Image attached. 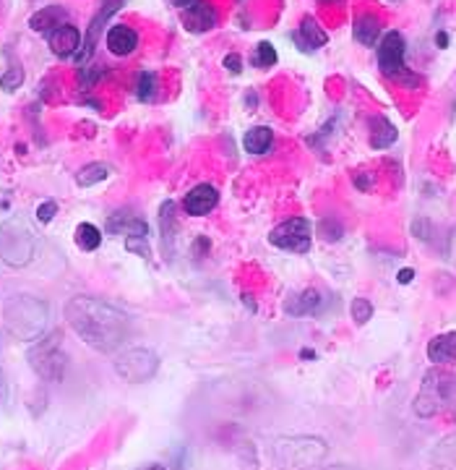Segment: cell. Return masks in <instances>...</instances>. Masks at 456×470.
Instances as JSON below:
<instances>
[{
	"mask_svg": "<svg viewBox=\"0 0 456 470\" xmlns=\"http://www.w3.org/2000/svg\"><path fill=\"white\" fill-rule=\"evenodd\" d=\"M183 24L188 32L204 34L216 26V11L211 9V3H206V0H196V3H191L183 11Z\"/></svg>",
	"mask_w": 456,
	"mask_h": 470,
	"instance_id": "obj_11",
	"label": "cell"
},
{
	"mask_svg": "<svg viewBox=\"0 0 456 470\" xmlns=\"http://www.w3.org/2000/svg\"><path fill=\"white\" fill-rule=\"evenodd\" d=\"M250 63L256 65V68H272L277 63V50H274L272 42H258L253 55H250Z\"/></svg>",
	"mask_w": 456,
	"mask_h": 470,
	"instance_id": "obj_24",
	"label": "cell"
},
{
	"mask_svg": "<svg viewBox=\"0 0 456 470\" xmlns=\"http://www.w3.org/2000/svg\"><path fill=\"white\" fill-rule=\"evenodd\" d=\"M55 214H57V204L55 202H45V204L37 207V219H40V222H50Z\"/></svg>",
	"mask_w": 456,
	"mask_h": 470,
	"instance_id": "obj_28",
	"label": "cell"
},
{
	"mask_svg": "<svg viewBox=\"0 0 456 470\" xmlns=\"http://www.w3.org/2000/svg\"><path fill=\"white\" fill-rule=\"evenodd\" d=\"M65 322L96 353H115L130 334L128 314L91 295H73L65 303Z\"/></svg>",
	"mask_w": 456,
	"mask_h": 470,
	"instance_id": "obj_1",
	"label": "cell"
},
{
	"mask_svg": "<svg viewBox=\"0 0 456 470\" xmlns=\"http://www.w3.org/2000/svg\"><path fill=\"white\" fill-rule=\"evenodd\" d=\"M272 141H274V133H272V129H266V126H253V129L243 136V146H245V152H250V154L269 152Z\"/></svg>",
	"mask_w": 456,
	"mask_h": 470,
	"instance_id": "obj_21",
	"label": "cell"
},
{
	"mask_svg": "<svg viewBox=\"0 0 456 470\" xmlns=\"http://www.w3.org/2000/svg\"><path fill=\"white\" fill-rule=\"evenodd\" d=\"M34 373L45 381H60L65 373V353L60 350V334H50L29 350Z\"/></svg>",
	"mask_w": 456,
	"mask_h": 470,
	"instance_id": "obj_7",
	"label": "cell"
},
{
	"mask_svg": "<svg viewBox=\"0 0 456 470\" xmlns=\"http://www.w3.org/2000/svg\"><path fill=\"white\" fill-rule=\"evenodd\" d=\"M115 373L128 384H144L160 371V356L149 348H130L115 358Z\"/></svg>",
	"mask_w": 456,
	"mask_h": 470,
	"instance_id": "obj_6",
	"label": "cell"
},
{
	"mask_svg": "<svg viewBox=\"0 0 456 470\" xmlns=\"http://www.w3.org/2000/svg\"><path fill=\"white\" fill-rule=\"evenodd\" d=\"M297 40H300L303 50H308V53H311V50H318V48H323V45H326L328 34L321 29L316 18L305 16L303 24H300V32H297Z\"/></svg>",
	"mask_w": 456,
	"mask_h": 470,
	"instance_id": "obj_20",
	"label": "cell"
},
{
	"mask_svg": "<svg viewBox=\"0 0 456 470\" xmlns=\"http://www.w3.org/2000/svg\"><path fill=\"white\" fill-rule=\"evenodd\" d=\"M323 306V298H321L318 290H305L300 295H292V298L284 303V311L289 317H311L316 311H321Z\"/></svg>",
	"mask_w": 456,
	"mask_h": 470,
	"instance_id": "obj_16",
	"label": "cell"
},
{
	"mask_svg": "<svg viewBox=\"0 0 456 470\" xmlns=\"http://www.w3.org/2000/svg\"><path fill=\"white\" fill-rule=\"evenodd\" d=\"M456 405V376L440 368H433L423 376L420 392L415 398V413L420 418H433Z\"/></svg>",
	"mask_w": 456,
	"mask_h": 470,
	"instance_id": "obj_4",
	"label": "cell"
},
{
	"mask_svg": "<svg viewBox=\"0 0 456 470\" xmlns=\"http://www.w3.org/2000/svg\"><path fill=\"white\" fill-rule=\"evenodd\" d=\"M21 84H24V68H18V65H11L9 71L0 76V87L6 92H16Z\"/></svg>",
	"mask_w": 456,
	"mask_h": 470,
	"instance_id": "obj_27",
	"label": "cell"
},
{
	"mask_svg": "<svg viewBox=\"0 0 456 470\" xmlns=\"http://www.w3.org/2000/svg\"><path fill=\"white\" fill-rule=\"evenodd\" d=\"M136 470H167V468L160 465V462H152V465H141V468H136Z\"/></svg>",
	"mask_w": 456,
	"mask_h": 470,
	"instance_id": "obj_33",
	"label": "cell"
},
{
	"mask_svg": "<svg viewBox=\"0 0 456 470\" xmlns=\"http://www.w3.org/2000/svg\"><path fill=\"white\" fill-rule=\"evenodd\" d=\"M102 244V233H99V227L91 225V222H81L76 227V246H79L81 251H96Z\"/></svg>",
	"mask_w": 456,
	"mask_h": 470,
	"instance_id": "obj_23",
	"label": "cell"
},
{
	"mask_svg": "<svg viewBox=\"0 0 456 470\" xmlns=\"http://www.w3.org/2000/svg\"><path fill=\"white\" fill-rule=\"evenodd\" d=\"M68 24V11L63 9V6H45V9H40L37 13H32V18H29V26H32L34 32H52V29H57V26Z\"/></svg>",
	"mask_w": 456,
	"mask_h": 470,
	"instance_id": "obj_14",
	"label": "cell"
},
{
	"mask_svg": "<svg viewBox=\"0 0 456 470\" xmlns=\"http://www.w3.org/2000/svg\"><path fill=\"white\" fill-rule=\"evenodd\" d=\"M191 3H196V0H175V6H177V9H188Z\"/></svg>",
	"mask_w": 456,
	"mask_h": 470,
	"instance_id": "obj_34",
	"label": "cell"
},
{
	"mask_svg": "<svg viewBox=\"0 0 456 470\" xmlns=\"http://www.w3.org/2000/svg\"><path fill=\"white\" fill-rule=\"evenodd\" d=\"M350 311H352L355 324H368L370 319H373V303L365 300V298H355L352 306H350Z\"/></svg>",
	"mask_w": 456,
	"mask_h": 470,
	"instance_id": "obj_26",
	"label": "cell"
},
{
	"mask_svg": "<svg viewBox=\"0 0 456 470\" xmlns=\"http://www.w3.org/2000/svg\"><path fill=\"white\" fill-rule=\"evenodd\" d=\"M224 68H227V71H230V73H235V76H238V73L243 71V60H240V55H238V53H230V55H224Z\"/></svg>",
	"mask_w": 456,
	"mask_h": 470,
	"instance_id": "obj_29",
	"label": "cell"
},
{
	"mask_svg": "<svg viewBox=\"0 0 456 470\" xmlns=\"http://www.w3.org/2000/svg\"><path fill=\"white\" fill-rule=\"evenodd\" d=\"M104 42H107V50H110L112 55L126 58L138 48V34H136V29L128 24H115L107 29Z\"/></svg>",
	"mask_w": 456,
	"mask_h": 470,
	"instance_id": "obj_13",
	"label": "cell"
},
{
	"mask_svg": "<svg viewBox=\"0 0 456 470\" xmlns=\"http://www.w3.org/2000/svg\"><path fill=\"white\" fill-rule=\"evenodd\" d=\"M328 457V444L321 437L289 434L272 442V460L279 470H318Z\"/></svg>",
	"mask_w": 456,
	"mask_h": 470,
	"instance_id": "obj_3",
	"label": "cell"
},
{
	"mask_svg": "<svg viewBox=\"0 0 456 470\" xmlns=\"http://www.w3.org/2000/svg\"><path fill=\"white\" fill-rule=\"evenodd\" d=\"M396 126L391 121H386L384 115H376V118H370V146L373 149H386V146H391L396 141Z\"/></svg>",
	"mask_w": 456,
	"mask_h": 470,
	"instance_id": "obj_18",
	"label": "cell"
},
{
	"mask_svg": "<svg viewBox=\"0 0 456 470\" xmlns=\"http://www.w3.org/2000/svg\"><path fill=\"white\" fill-rule=\"evenodd\" d=\"M48 45L57 58H71L81 50V32L73 24H63L48 34Z\"/></svg>",
	"mask_w": 456,
	"mask_h": 470,
	"instance_id": "obj_12",
	"label": "cell"
},
{
	"mask_svg": "<svg viewBox=\"0 0 456 470\" xmlns=\"http://www.w3.org/2000/svg\"><path fill=\"white\" fill-rule=\"evenodd\" d=\"M3 324L16 340L37 342L45 337L50 324V306L37 295L18 293L3 303Z\"/></svg>",
	"mask_w": 456,
	"mask_h": 470,
	"instance_id": "obj_2",
	"label": "cell"
},
{
	"mask_svg": "<svg viewBox=\"0 0 456 470\" xmlns=\"http://www.w3.org/2000/svg\"><path fill=\"white\" fill-rule=\"evenodd\" d=\"M37 251V233L24 217H9L0 225V259L9 267H26Z\"/></svg>",
	"mask_w": 456,
	"mask_h": 470,
	"instance_id": "obj_5",
	"label": "cell"
},
{
	"mask_svg": "<svg viewBox=\"0 0 456 470\" xmlns=\"http://www.w3.org/2000/svg\"><path fill=\"white\" fill-rule=\"evenodd\" d=\"M428 358L435 366L456 364V332L438 334L428 342Z\"/></svg>",
	"mask_w": 456,
	"mask_h": 470,
	"instance_id": "obj_15",
	"label": "cell"
},
{
	"mask_svg": "<svg viewBox=\"0 0 456 470\" xmlns=\"http://www.w3.org/2000/svg\"><path fill=\"white\" fill-rule=\"evenodd\" d=\"M435 45H438V48H446V45H448V34L446 32L435 34Z\"/></svg>",
	"mask_w": 456,
	"mask_h": 470,
	"instance_id": "obj_31",
	"label": "cell"
},
{
	"mask_svg": "<svg viewBox=\"0 0 456 470\" xmlns=\"http://www.w3.org/2000/svg\"><path fill=\"white\" fill-rule=\"evenodd\" d=\"M216 204H219V191H216L211 183H199V186H193L183 199L185 212L193 214V217H204V214H208Z\"/></svg>",
	"mask_w": 456,
	"mask_h": 470,
	"instance_id": "obj_10",
	"label": "cell"
},
{
	"mask_svg": "<svg viewBox=\"0 0 456 470\" xmlns=\"http://www.w3.org/2000/svg\"><path fill=\"white\" fill-rule=\"evenodd\" d=\"M318 470H357L352 465H326V468H318Z\"/></svg>",
	"mask_w": 456,
	"mask_h": 470,
	"instance_id": "obj_32",
	"label": "cell"
},
{
	"mask_svg": "<svg viewBox=\"0 0 456 470\" xmlns=\"http://www.w3.org/2000/svg\"><path fill=\"white\" fill-rule=\"evenodd\" d=\"M269 241H272V246L282 248V251L308 253L313 244V227H311V222L303 217L284 219L282 225H277L272 233H269Z\"/></svg>",
	"mask_w": 456,
	"mask_h": 470,
	"instance_id": "obj_8",
	"label": "cell"
},
{
	"mask_svg": "<svg viewBox=\"0 0 456 470\" xmlns=\"http://www.w3.org/2000/svg\"><path fill=\"white\" fill-rule=\"evenodd\" d=\"M433 470H456V434L440 439L430 452Z\"/></svg>",
	"mask_w": 456,
	"mask_h": 470,
	"instance_id": "obj_17",
	"label": "cell"
},
{
	"mask_svg": "<svg viewBox=\"0 0 456 470\" xmlns=\"http://www.w3.org/2000/svg\"><path fill=\"white\" fill-rule=\"evenodd\" d=\"M412 277H415V269H401L399 275H396V280H399L401 285H409L412 283Z\"/></svg>",
	"mask_w": 456,
	"mask_h": 470,
	"instance_id": "obj_30",
	"label": "cell"
},
{
	"mask_svg": "<svg viewBox=\"0 0 456 470\" xmlns=\"http://www.w3.org/2000/svg\"><path fill=\"white\" fill-rule=\"evenodd\" d=\"M355 40L365 45V48H376L378 37H381V21H378L373 13H362V16L355 18Z\"/></svg>",
	"mask_w": 456,
	"mask_h": 470,
	"instance_id": "obj_19",
	"label": "cell"
},
{
	"mask_svg": "<svg viewBox=\"0 0 456 470\" xmlns=\"http://www.w3.org/2000/svg\"><path fill=\"white\" fill-rule=\"evenodd\" d=\"M107 175H110V165L89 163V165H84L79 173H76V183H79L81 188H89V186H96V183L107 180Z\"/></svg>",
	"mask_w": 456,
	"mask_h": 470,
	"instance_id": "obj_22",
	"label": "cell"
},
{
	"mask_svg": "<svg viewBox=\"0 0 456 470\" xmlns=\"http://www.w3.org/2000/svg\"><path fill=\"white\" fill-rule=\"evenodd\" d=\"M136 94H138V99H144V102L154 99V94H157V73H152V71L138 73Z\"/></svg>",
	"mask_w": 456,
	"mask_h": 470,
	"instance_id": "obj_25",
	"label": "cell"
},
{
	"mask_svg": "<svg viewBox=\"0 0 456 470\" xmlns=\"http://www.w3.org/2000/svg\"><path fill=\"white\" fill-rule=\"evenodd\" d=\"M404 53H407V42H404L401 32H396V29L386 32L384 37L378 40V68H381V73L399 82L401 76L407 73Z\"/></svg>",
	"mask_w": 456,
	"mask_h": 470,
	"instance_id": "obj_9",
	"label": "cell"
}]
</instances>
